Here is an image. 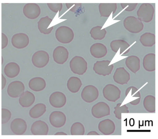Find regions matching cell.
Wrapping results in <instances>:
<instances>
[{
  "label": "cell",
  "mask_w": 158,
  "mask_h": 139,
  "mask_svg": "<svg viewBox=\"0 0 158 139\" xmlns=\"http://www.w3.org/2000/svg\"><path fill=\"white\" fill-rule=\"evenodd\" d=\"M154 13V8L149 3L142 4L137 12V18L141 22L146 23L149 22L152 20Z\"/></svg>",
  "instance_id": "cell-1"
},
{
  "label": "cell",
  "mask_w": 158,
  "mask_h": 139,
  "mask_svg": "<svg viewBox=\"0 0 158 139\" xmlns=\"http://www.w3.org/2000/svg\"><path fill=\"white\" fill-rule=\"evenodd\" d=\"M123 25L127 31L132 33H139L143 30L144 27L142 22L133 16L126 17L123 20Z\"/></svg>",
  "instance_id": "cell-2"
},
{
  "label": "cell",
  "mask_w": 158,
  "mask_h": 139,
  "mask_svg": "<svg viewBox=\"0 0 158 139\" xmlns=\"http://www.w3.org/2000/svg\"><path fill=\"white\" fill-rule=\"evenodd\" d=\"M55 36L59 42L64 44L68 43L73 40L74 34L70 28L62 26L59 27L56 30Z\"/></svg>",
  "instance_id": "cell-3"
},
{
  "label": "cell",
  "mask_w": 158,
  "mask_h": 139,
  "mask_svg": "<svg viewBox=\"0 0 158 139\" xmlns=\"http://www.w3.org/2000/svg\"><path fill=\"white\" fill-rule=\"evenodd\" d=\"M71 71L74 73L82 75L87 69V63L82 57L76 56L73 57L69 63Z\"/></svg>",
  "instance_id": "cell-4"
},
{
  "label": "cell",
  "mask_w": 158,
  "mask_h": 139,
  "mask_svg": "<svg viewBox=\"0 0 158 139\" xmlns=\"http://www.w3.org/2000/svg\"><path fill=\"white\" fill-rule=\"evenodd\" d=\"M102 93L103 96L107 100L115 102L120 98L121 92L117 86L108 84L103 88Z\"/></svg>",
  "instance_id": "cell-5"
},
{
  "label": "cell",
  "mask_w": 158,
  "mask_h": 139,
  "mask_svg": "<svg viewBox=\"0 0 158 139\" xmlns=\"http://www.w3.org/2000/svg\"><path fill=\"white\" fill-rule=\"evenodd\" d=\"M110 61L108 60L98 61L94 63L93 69L95 73L105 76L110 74L114 68L113 65H109Z\"/></svg>",
  "instance_id": "cell-6"
},
{
  "label": "cell",
  "mask_w": 158,
  "mask_h": 139,
  "mask_svg": "<svg viewBox=\"0 0 158 139\" xmlns=\"http://www.w3.org/2000/svg\"><path fill=\"white\" fill-rule=\"evenodd\" d=\"M49 60L48 53L45 51L40 50L35 52L33 55L31 61L33 65L38 68L45 66Z\"/></svg>",
  "instance_id": "cell-7"
},
{
  "label": "cell",
  "mask_w": 158,
  "mask_h": 139,
  "mask_svg": "<svg viewBox=\"0 0 158 139\" xmlns=\"http://www.w3.org/2000/svg\"><path fill=\"white\" fill-rule=\"evenodd\" d=\"M25 88V86L22 82L14 81L9 84L7 90V93L12 98L18 97L23 93Z\"/></svg>",
  "instance_id": "cell-8"
},
{
  "label": "cell",
  "mask_w": 158,
  "mask_h": 139,
  "mask_svg": "<svg viewBox=\"0 0 158 139\" xmlns=\"http://www.w3.org/2000/svg\"><path fill=\"white\" fill-rule=\"evenodd\" d=\"M82 99L88 103L92 102L96 100L99 96L98 89L93 85H88L85 86L81 93Z\"/></svg>",
  "instance_id": "cell-9"
},
{
  "label": "cell",
  "mask_w": 158,
  "mask_h": 139,
  "mask_svg": "<svg viewBox=\"0 0 158 139\" xmlns=\"http://www.w3.org/2000/svg\"><path fill=\"white\" fill-rule=\"evenodd\" d=\"M110 108L106 103L99 102L94 105L91 109L93 116L95 117L100 118L110 114Z\"/></svg>",
  "instance_id": "cell-10"
},
{
  "label": "cell",
  "mask_w": 158,
  "mask_h": 139,
  "mask_svg": "<svg viewBox=\"0 0 158 139\" xmlns=\"http://www.w3.org/2000/svg\"><path fill=\"white\" fill-rule=\"evenodd\" d=\"M23 12L27 18L34 19L40 16L41 9L39 6L35 3H28L24 6Z\"/></svg>",
  "instance_id": "cell-11"
},
{
  "label": "cell",
  "mask_w": 158,
  "mask_h": 139,
  "mask_svg": "<svg viewBox=\"0 0 158 139\" xmlns=\"http://www.w3.org/2000/svg\"><path fill=\"white\" fill-rule=\"evenodd\" d=\"M12 45L15 48L21 49L27 47L29 42L28 35L23 33L16 34L12 37L11 39Z\"/></svg>",
  "instance_id": "cell-12"
},
{
  "label": "cell",
  "mask_w": 158,
  "mask_h": 139,
  "mask_svg": "<svg viewBox=\"0 0 158 139\" xmlns=\"http://www.w3.org/2000/svg\"><path fill=\"white\" fill-rule=\"evenodd\" d=\"M27 124L23 119L16 118L11 122L10 128L12 132L15 135H21L25 132L27 129Z\"/></svg>",
  "instance_id": "cell-13"
},
{
  "label": "cell",
  "mask_w": 158,
  "mask_h": 139,
  "mask_svg": "<svg viewBox=\"0 0 158 139\" xmlns=\"http://www.w3.org/2000/svg\"><path fill=\"white\" fill-rule=\"evenodd\" d=\"M67 49L62 46H58L54 50L53 57L54 61L59 64H63L67 60L69 57Z\"/></svg>",
  "instance_id": "cell-14"
},
{
  "label": "cell",
  "mask_w": 158,
  "mask_h": 139,
  "mask_svg": "<svg viewBox=\"0 0 158 139\" xmlns=\"http://www.w3.org/2000/svg\"><path fill=\"white\" fill-rule=\"evenodd\" d=\"M114 81L116 83L123 85L127 84L130 79V74L123 67L117 68L113 76Z\"/></svg>",
  "instance_id": "cell-15"
},
{
  "label": "cell",
  "mask_w": 158,
  "mask_h": 139,
  "mask_svg": "<svg viewBox=\"0 0 158 139\" xmlns=\"http://www.w3.org/2000/svg\"><path fill=\"white\" fill-rule=\"evenodd\" d=\"M49 119L50 123L52 126L56 128H60L65 124L66 117L62 112L54 111L50 114Z\"/></svg>",
  "instance_id": "cell-16"
},
{
  "label": "cell",
  "mask_w": 158,
  "mask_h": 139,
  "mask_svg": "<svg viewBox=\"0 0 158 139\" xmlns=\"http://www.w3.org/2000/svg\"><path fill=\"white\" fill-rule=\"evenodd\" d=\"M51 105L56 108H60L64 106L66 102L65 95L60 92H56L52 93L49 98Z\"/></svg>",
  "instance_id": "cell-17"
},
{
  "label": "cell",
  "mask_w": 158,
  "mask_h": 139,
  "mask_svg": "<svg viewBox=\"0 0 158 139\" xmlns=\"http://www.w3.org/2000/svg\"><path fill=\"white\" fill-rule=\"evenodd\" d=\"M110 45L112 51L115 53H117L120 48V55L128 53L130 49V45L127 42L122 39L113 40L110 42Z\"/></svg>",
  "instance_id": "cell-18"
},
{
  "label": "cell",
  "mask_w": 158,
  "mask_h": 139,
  "mask_svg": "<svg viewBox=\"0 0 158 139\" xmlns=\"http://www.w3.org/2000/svg\"><path fill=\"white\" fill-rule=\"evenodd\" d=\"M31 131L35 135H46L48 131V127L44 121L38 120L34 122L32 125Z\"/></svg>",
  "instance_id": "cell-19"
},
{
  "label": "cell",
  "mask_w": 158,
  "mask_h": 139,
  "mask_svg": "<svg viewBox=\"0 0 158 139\" xmlns=\"http://www.w3.org/2000/svg\"><path fill=\"white\" fill-rule=\"evenodd\" d=\"M90 51L92 56L96 58H100L106 56L107 51L106 47L103 44L97 43L90 47Z\"/></svg>",
  "instance_id": "cell-20"
},
{
  "label": "cell",
  "mask_w": 158,
  "mask_h": 139,
  "mask_svg": "<svg viewBox=\"0 0 158 139\" xmlns=\"http://www.w3.org/2000/svg\"><path fill=\"white\" fill-rule=\"evenodd\" d=\"M98 128L99 131L103 134L109 135L114 132L115 129V125L112 120L107 119L99 123Z\"/></svg>",
  "instance_id": "cell-21"
},
{
  "label": "cell",
  "mask_w": 158,
  "mask_h": 139,
  "mask_svg": "<svg viewBox=\"0 0 158 139\" xmlns=\"http://www.w3.org/2000/svg\"><path fill=\"white\" fill-rule=\"evenodd\" d=\"M101 17H108L112 13L114 14L117 8L116 3H101L98 6Z\"/></svg>",
  "instance_id": "cell-22"
},
{
  "label": "cell",
  "mask_w": 158,
  "mask_h": 139,
  "mask_svg": "<svg viewBox=\"0 0 158 139\" xmlns=\"http://www.w3.org/2000/svg\"><path fill=\"white\" fill-rule=\"evenodd\" d=\"M52 19L47 16L41 18L38 22V27L41 33L48 35L50 33L53 29V26L48 27Z\"/></svg>",
  "instance_id": "cell-23"
},
{
  "label": "cell",
  "mask_w": 158,
  "mask_h": 139,
  "mask_svg": "<svg viewBox=\"0 0 158 139\" xmlns=\"http://www.w3.org/2000/svg\"><path fill=\"white\" fill-rule=\"evenodd\" d=\"M35 100V97L33 94L29 91H26L19 97V101L22 107L27 108L34 103Z\"/></svg>",
  "instance_id": "cell-24"
},
{
  "label": "cell",
  "mask_w": 158,
  "mask_h": 139,
  "mask_svg": "<svg viewBox=\"0 0 158 139\" xmlns=\"http://www.w3.org/2000/svg\"><path fill=\"white\" fill-rule=\"evenodd\" d=\"M125 64L131 72L135 73L140 68V59L135 55L129 56L126 59Z\"/></svg>",
  "instance_id": "cell-25"
},
{
  "label": "cell",
  "mask_w": 158,
  "mask_h": 139,
  "mask_svg": "<svg viewBox=\"0 0 158 139\" xmlns=\"http://www.w3.org/2000/svg\"><path fill=\"white\" fill-rule=\"evenodd\" d=\"M5 75L9 78L16 77L20 72L19 65L15 62H10L6 65L4 68Z\"/></svg>",
  "instance_id": "cell-26"
},
{
  "label": "cell",
  "mask_w": 158,
  "mask_h": 139,
  "mask_svg": "<svg viewBox=\"0 0 158 139\" xmlns=\"http://www.w3.org/2000/svg\"><path fill=\"white\" fill-rule=\"evenodd\" d=\"M155 54L149 53L144 56L143 61L144 68L147 71L152 72L155 70Z\"/></svg>",
  "instance_id": "cell-27"
},
{
  "label": "cell",
  "mask_w": 158,
  "mask_h": 139,
  "mask_svg": "<svg viewBox=\"0 0 158 139\" xmlns=\"http://www.w3.org/2000/svg\"><path fill=\"white\" fill-rule=\"evenodd\" d=\"M28 86L31 90L35 92H39L43 90L45 88L46 83L43 78L35 77L30 80Z\"/></svg>",
  "instance_id": "cell-28"
},
{
  "label": "cell",
  "mask_w": 158,
  "mask_h": 139,
  "mask_svg": "<svg viewBox=\"0 0 158 139\" xmlns=\"http://www.w3.org/2000/svg\"><path fill=\"white\" fill-rule=\"evenodd\" d=\"M139 40L144 46L151 47L155 44V35L150 32H145L140 37Z\"/></svg>",
  "instance_id": "cell-29"
},
{
  "label": "cell",
  "mask_w": 158,
  "mask_h": 139,
  "mask_svg": "<svg viewBox=\"0 0 158 139\" xmlns=\"http://www.w3.org/2000/svg\"><path fill=\"white\" fill-rule=\"evenodd\" d=\"M46 111V106L43 103H38L35 105L29 112L30 116L35 119L42 116Z\"/></svg>",
  "instance_id": "cell-30"
},
{
  "label": "cell",
  "mask_w": 158,
  "mask_h": 139,
  "mask_svg": "<svg viewBox=\"0 0 158 139\" xmlns=\"http://www.w3.org/2000/svg\"><path fill=\"white\" fill-rule=\"evenodd\" d=\"M80 79L76 77L72 76L68 80L67 86L68 89L72 93L78 92L82 85Z\"/></svg>",
  "instance_id": "cell-31"
},
{
  "label": "cell",
  "mask_w": 158,
  "mask_h": 139,
  "mask_svg": "<svg viewBox=\"0 0 158 139\" xmlns=\"http://www.w3.org/2000/svg\"><path fill=\"white\" fill-rule=\"evenodd\" d=\"M102 26H97L92 28L90 31L91 37L95 40H101L105 37L106 31Z\"/></svg>",
  "instance_id": "cell-32"
},
{
  "label": "cell",
  "mask_w": 158,
  "mask_h": 139,
  "mask_svg": "<svg viewBox=\"0 0 158 139\" xmlns=\"http://www.w3.org/2000/svg\"><path fill=\"white\" fill-rule=\"evenodd\" d=\"M143 105L148 112H153L155 111V97L151 95L146 96L143 101Z\"/></svg>",
  "instance_id": "cell-33"
},
{
  "label": "cell",
  "mask_w": 158,
  "mask_h": 139,
  "mask_svg": "<svg viewBox=\"0 0 158 139\" xmlns=\"http://www.w3.org/2000/svg\"><path fill=\"white\" fill-rule=\"evenodd\" d=\"M85 130L83 125L80 122H76L71 126L70 132L72 135H83Z\"/></svg>",
  "instance_id": "cell-34"
},
{
  "label": "cell",
  "mask_w": 158,
  "mask_h": 139,
  "mask_svg": "<svg viewBox=\"0 0 158 139\" xmlns=\"http://www.w3.org/2000/svg\"><path fill=\"white\" fill-rule=\"evenodd\" d=\"M122 103H118L117 104L116 106L114 108V113L115 117L118 119H121V113H128V108L125 105H121Z\"/></svg>",
  "instance_id": "cell-35"
},
{
  "label": "cell",
  "mask_w": 158,
  "mask_h": 139,
  "mask_svg": "<svg viewBox=\"0 0 158 139\" xmlns=\"http://www.w3.org/2000/svg\"><path fill=\"white\" fill-rule=\"evenodd\" d=\"M1 123L3 124L8 122L11 117V113L8 109L2 108L1 109Z\"/></svg>",
  "instance_id": "cell-36"
},
{
  "label": "cell",
  "mask_w": 158,
  "mask_h": 139,
  "mask_svg": "<svg viewBox=\"0 0 158 139\" xmlns=\"http://www.w3.org/2000/svg\"><path fill=\"white\" fill-rule=\"evenodd\" d=\"M47 5L51 11L56 13L60 11L63 6L61 3H47Z\"/></svg>",
  "instance_id": "cell-37"
},
{
  "label": "cell",
  "mask_w": 158,
  "mask_h": 139,
  "mask_svg": "<svg viewBox=\"0 0 158 139\" xmlns=\"http://www.w3.org/2000/svg\"><path fill=\"white\" fill-rule=\"evenodd\" d=\"M137 3H121V6L124 10L128 12L134 10L136 8Z\"/></svg>",
  "instance_id": "cell-38"
},
{
  "label": "cell",
  "mask_w": 158,
  "mask_h": 139,
  "mask_svg": "<svg viewBox=\"0 0 158 139\" xmlns=\"http://www.w3.org/2000/svg\"><path fill=\"white\" fill-rule=\"evenodd\" d=\"M65 5L68 9L73 12L78 10L81 6V4L80 3H66Z\"/></svg>",
  "instance_id": "cell-39"
},
{
  "label": "cell",
  "mask_w": 158,
  "mask_h": 139,
  "mask_svg": "<svg viewBox=\"0 0 158 139\" xmlns=\"http://www.w3.org/2000/svg\"><path fill=\"white\" fill-rule=\"evenodd\" d=\"M2 49L5 48L8 44V39L6 35L4 33H2Z\"/></svg>",
  "instance_id": "cell-40"
},
{
  "label": "cell",
  "mask_w": 158,
  "mask_h": 139,
  "mask_svg": "<svg viewBox=\"0 0 158 139\" xmlns=\"http://www.w3.org/2000/svg\"><path fill=\"white\" fill-rule=\"evenodd\" d=\"M6 78L2 74V89H4L6 86Z\"/></svg>",
  "instance_id": "cell-41"
},
{
  "label": "cell",
  "mask_w": 158,
  "mask_h": 139,
  "mask_svg": "<svg viewBox=\"0 0 158 139\" xmlns=\"http://www.w3.org/2000/svg\"><path fill=\"white\" fill-rule=\"evenodd\" d=\"M87 135H99V134L97 132L95 131H91L89 132Z\"/></svg>",
  "instance_id": "cell-42"
},
{
  "label": "cell",
  "mask_w": 158,
  "mask_h": 139,
  "mask_svg": "<svg viewBox=\"0 0 158 139\" xmlns=\"http://www.w3.org/2000/svg\"><path fill=\"white\" fill-rule=\"evenodd\" d=\"M55 135H67V134L63 132H58L56 133L55 134Z\"/></svg>",
  "instance_id": "cell-43"
},
{
  "label": "cell",
  "mask_w": 158,
  "mask_h": 139,
  "mask_svg": "<svg viewBox=\"0 0 158 139\" xmlns=\"http://www.w3.org/2000/svg\"><path fill=\"white\" fill-rule=\"evenodd\" d=\"M3 58L2 56V63H3Z\"/></svg>",
  "instance_id": "cell-44"
}]
</instances>
